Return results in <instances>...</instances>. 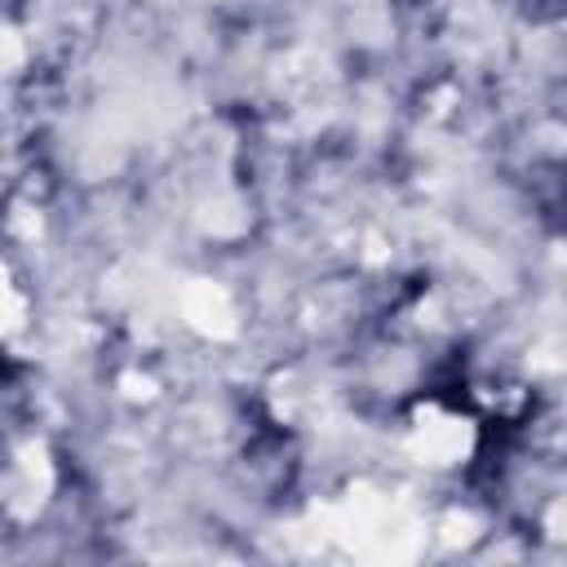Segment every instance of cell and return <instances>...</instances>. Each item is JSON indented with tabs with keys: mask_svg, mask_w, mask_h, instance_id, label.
<instances>
[{
	"mask_svg": "<svg viewBox=\"0 0 567 567\" xmlns=\"http://www.w3.org/2000/svg\"><path fill=\"white\" fill-rule=\"evenodd\" d=\"M22 319V297L9 288V275L0 270V328H13Z\"/></svg>",
	"mask_w": 567,
	"mask_h": 567,
	"instance_id": "cell-3",
	"label": "cell"
},
{
	"mask_svg": "<svg viewBox=\"0 0 567 567\" xmlns=\"http://www.w3.org/2000/svg\"><path fill=\"white\" fill-rule=\"evenodd\" d=\"M465 447V430L456 425V421H447V425H430L425 434H421V452L430 456V461H447V456H456Z\"/></svg>",
	"mask_w": 567,
	"mask_h": 567,
	"instance_id": "cell-2",
	"label": "cell"
},
{
	"mask_svg": "<svg viewBox=\"0 0 567 567\" xmlns=\"http://www.w3.org/2000/svg\"><path fill=\"white\" fill-rule=\"evenodd\" d=\"M186 315H190L199 328H208V332H226V328H230V301H226V292H217V288H208V284L190 292Z\"/></svg>",
	"mask_w": 567,
	"mask_h": 567,
	"instance_id": "cell-1",
	"label": "cell"
}]
</instances>
